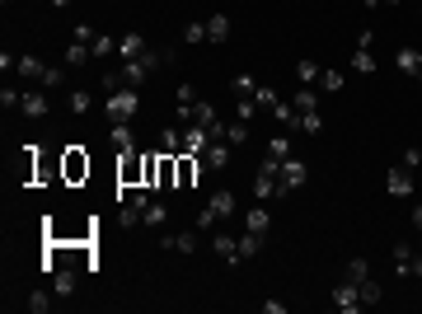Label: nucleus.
<instances>
[{"mask_svg": "<svg viewBox=\"0 0 422 314\" xmlns=\"http://www.w3.org/2000/svg\"><path fill=\"white\" fill-rule=\"evenodd\" d=\"M413 277H422V249L413 253Z\"/></svg>", "mask_w": 422, "mask_h": 314, "instance_id": "obj_47", "label": "nucleus"}, {"mask_svg": "<svg viewBox=\"0 0 422 314\" xmlns=\"http://www.w3.org/2000/svg\"><path fill=\"white\" fill-rule=\"evenodd\" d=\"M230 90H234L239 99H249L253 90H258V80H253V76H234V80H230Z\"/></svg>", "mask_w": 422, "mask_h": 314, "instance_id": "obj_40", "label": "nucleus"}, {"mask_svg": "<svg viewBox=\"0 0 422 314\" xmlns=\"http://www.w3.org/2000/svg\"><path fill=\"white\" fill-rule=\"evenodd\" d=\"M375 66H380V62H375V48H357V57H352V71H361V76H371Z\"/></svg>", "mask_w": 422, "mask_h": 314, "instance_id": "obj_31", "label": "nucleus"}, {"mask_svg": "<svg viewBox=\"0 0 422 314\" xmlns=\"http://www.w3.org/2000/svg\"><path fill=\"white\" fill-rule=\"evenodd\" d=\"M160 249H174V253H197V235L192 230H178V235H164Z\"/></svg>", "mask_w": 422, "mask_h": 314, "instance_id": "obj_16", "label": "nucleus"}, {"mask_svg": "<svg viewBox=\"0 0 422 314\" xmlns=\"http://www.w3.org/2000/svg\"><path fill=\"white\" fill-rule=\"evenodd\" d=\"M66 108L76 113V117H85V113L94 108V94L90 90H71V94H66Z\"/></svg>", "mask_w": 422, "mask_h": 314, "instance_id": "obj_25", "label": "nucleus"}, {"mask_svg": "<svg viewBox=\"0 0 422 314\" xmlns=\"http://www.w3.org/2000/svg\"><path fill=\"white\" fill-rule=\"evenodd\" d=\"M183 43H206V19H188L183 24Z\"/></svg>", "mask_w": 422, "mask_h": 314, "instance_id": "obj_37", "label": "nucleus"}, {"mask_svg": "<svg viewBox=\"0 0 422 314\" xmlns=\"http://www.w3.org/2000/svg\"><path fill=\"white\" fill-rule=\"evenodd\" d=\"M366 277H371V263H366V258H352V263H347V277H343V282L361 286V282H366Z\"/></svg>", "mask_w": 422, "mask_h": 314, "instance_id": "obj_34", "label": "nucleus"}, {"mask_svg": "<svg viewBox=\"0 0 422 314\" xmlns=\"http://www.w3.org/2000/svg\"><path fill=\"white\" fill-rule=\"evenodd\" d=\"M399 164H404V169H413V173H418V169H422V150H413V145H408L404 155H399Z\"/></svg>", "mask_w": 422, "mask_h": 314, "instance_id": "obj_41", "label": "nucleus"}, {"mask_svg": "<svg viewBox=\"0 0 422 314\" xmlns=\"http://www.w3.org/2000/svg\"><path fill=\"white\" fill-rule=\"evenodd\" d=\"M394 66L408 71V76H422V52L418 48H399V52H394Z\"/></svg>", "mask_w": 422, "mask_h": 314, "instance_id": "obj_17", "label": "nucleus"}, {"mask_svg": "<svg viewBox=\"0 0 422 314\" xmlns=\"http://www.w3.org/2000/svg\"><path fill=\"white\" fill-rule=\"evenodd\" d=\"M418 80H422V76H418Z\"/></svg>", "mask_w": 422, "mask_h": 314, "instance_id": "obj_53", "label": "nucleus"}, {"mask_svg": "<svg viewBox=\"0 0 422 314\" xmlns=\"http://www.w3.org/2000/svg\"><path fill=\"white\" fill-rule=\"evenodd\" d=\"M206 145H211V131L202 122H188L183 127V155H202Z\"/></svg>", "mask_w": 422, "mask_h": 314, "instance_id": "obj_7", "label": "nucleus"}, {"mask_svg": "<svg viewBox=\"0 0 422 314\" xmlns=\"http://www.w3.org/2000/svg\"><path fill=\"white\" fill-rule=\"evenodd\" d=\"M230 38V15H211L206 19V43H225Z\"/></svg>", "mask_w": 422, "mask_h": 314, "instance_id": "obj_22", "label": "nucleus"}, {"mask_svg": "<svg viewBox=\"0 0 422 314\" xmlns=\"http://www.w3.org/2000/svg\"><path fill=\"white\" fill-rule=\"evenodd\" d=\"M296 127L305 131V136H319V131H324V117H319V113H300Z\"/></svg>", "mask_w": 422, "mask_h": 314, "instance_id": "obj_36", "label": "nucleus"}, {"mask_svg": "<svg viewBox=\"0 0 422 314\" xmlns=\"http://www.w3.org/2000/svg\"><path fill=\"white\" fill-rule=\"evenodd\" d=\"M253 113H258V104H253V94H249V99H239V104H234V117H244V122H249Z\"/></svg>", "mask_w": 422, "mask_h": 314, "instance_id": "obj_43", "label": "nucleus"}, {"mask_svg": "<svg viewBox=\"0 0 422 314\" xmlns=\"http://www.w3.org/2000/svg\"><path fill=\"white\" fill-rule=\"evenodd\" d=\"M19 113H24L29 122H38V117H47V94H43V85H38V90H29V94L19 99Z\"/></svg>", "mask_w": 422, "mask_h": 314, "instance_id": "obj_11", "label": "nucleus"}, {"mask_svg": "<svg viewBox=\"0 0 422 314\" xmlns=\"http://www.w3.org/2000/svg\"><path fill=\"white\" fill-rule=\"evenodd\" d=\"M62 173H66V183H80V178H90V155L80 150V145H71L62 155Z\"/></svg>", "mask_w": 422, "mask_h": 314, "instance_id": "obj_5", "label": "nucleus"}, {"mask_svg": "<svg viewBox=\"0 0 422 314\" xmlns=\"http://www.w3.org/2000/svg\"><path fill=\"white\" fill-rule=\"evenodd\" d=\"M413 225H418V230H422V202L413 206Z\"/></svg>", "mask_w": 422, "mask_h": 314, "instance_id": "obj_48", "label": "nucleus"}, {"mask_svg": "<svg viewBox=\"0 0 422 314\" xmlns=\"http://www.w3.org/2000/svg\"><path fill=\"white\" fill-rule=\"evenodd\" d=\"M305 173H310V169H305V164H300L296 155H286V159H281V164H277V183H281V197H286L291 188H300V183H305Z\"/></svg>", "mask_w": 422, "mask_h": 314, "instance_id": "obj_4", "label": "nucleus"}, {"mask_svg": "<svg viewBox=\"0 0 422 314\" xmlns=\"http://www.w3.org/2000/svg\"><path fill=\"white\" fill-rule=\"evenodd\" d=\"M286 155H291V136H272V141H267V159H272V164H281Z\"/></svg>", "mask_w": 422, "mask_h": 314, "instance_id": "obj_35", "label": "nucleus"}, {"mask_svg": "<svg viewBox=\"0 0 422 314\" xmlns=\"http://www.w3.org/2000/svg\"><path fill=\"white\" fill-rule=\"evenodd\" d=\"M230 150H234L230 141H211V145H206V150H202L206 173H220V169H225V164H230Z\"/></svg>", "mask_w": 422, "mask_h": 314, "instance_id": "obj_9", "label": "nucleus"}, {"mask_svg": "<svg viewBox=\"0 0 422 314\" xmlns=\"http://www.w3.org/2000/svg\"><path fill=\"white\" fill-rule=\"evenodd\" d=\"M385 5H394V0H385Z\"/></svg>", "mask_w": 422, "mask_h": 314, "instance_id": "obj_52", "label": "nucleus"}, {"mask_svg": "<svg viewBox=\"0 0 422 314\" xmlns=\"http://www.w3.org/2000/svg\"><path fill=\"white\" fill-rule=\"evenodd\" d=\"M333 310L357 314V310H361V291H357L352 282H338V286H333Z\"/></svg>", "mask_w": 422, "mask_h": 314, "instance_id": "obj_8", "label": "nucleus"}, {"mask_svg": "<svg viewBox=\"0 0 422 314\" xmlns=\"http://www.w3.org/2000/svg\"><path fill=\"white\" fill-rule=\"evenodd\" d=\"M413 244H394V272H399V277H413Z\"/></svg>", "mask_w": 422, "mask_h": 314, "instance_id": "obj_24", "label": "nucleus"}, {"mask_svg": "<svg viewBox=\"0 0 422 314\" xmlns=\"http://www.w3.org/2000/svg\"><path fill=\"white\" fill-rule=\"evenodd\" d=\"M90 57H94V52H90V43H85V38H76V43L66 48V66H85Z\"/></svg>", "mask_w": 422, "mask_h": 314, "instance_id": "obj_30", "label": "nucleus"}, {"mask_svg": "<svg viewBox=\"0 0 422 314\" xmlns=\"http://www.w3.org/2000/svg\"><path fill=\"white\" fill-rule=\"evenodd\" d=\"M160 145H164V155H183V127L178 122L164 127V131H160Z\"/></svg>", "mask_w": 422, "mask_h": 314, "instance_id": "obj_21", "label": "nucleus"}, {"mask_svg": "<svg viewBox=\"0 0 422 314\" xmlns=\"http://www.w3.org/2000/svg\"><path fill=\"white\" fill-rule=\"evenodd\" d=\"M206 206H211V216H216V220H220V216H234V192H230V188H216Z\"/></svg>", "mask_w": 422, "mask_h": 314, "instance_id": "obj_18", "label": "nucleus"}, {"mask_svg": "<svg viewBox=\"0 0 422 314\" xmlns=\"http://www.w3.org/2000/svg\"><path fill=\"white\" fill-rule=\"evenodd\" d=\"M141 225H169V206L160 202V197H150V206H146V216H141Z\"/></svg>", "mask_w": 422, "mask_h": 314, "instance_id": "obj_23", "label": "nucleus"}, {"mask_svg": "<svg viewBox=\"0 0 422 314\" xmlns=\"http://www.w3.org/2000/svg\"><path fill=\"white\" fill-rule=\"evenodd\" d=\"M206 173V164H202V155H178V188H192L197 178Z\"/></svg>", "mask_w": 422, "mask_h": 314, "instance_id": "obj_10", "label": "nucleus"}, {"mask_svg": "<svg viewBox=\"0 0 422 314\" xmlns=\"http://www.w3.org/2000/svg\"><path fill=\"white\" fill-rule=\"evenodd\" d=\"M291 104H296V117H300V113H319V94H314V85H300L296 94H291Z\"/></svg>", "mask_w": 422, "mask_h": 314, "instance_id": "obj_19", "label": "nucleus"}, {"mask_svg": "<svg viewBox=\"0 0 422 314\" xmlns=\"http://www.w3.org/2000/svg\"><path fill=\"white\" fill-rule=\"evenodd\" d=\"M267 197H281V183H277V164L263 159V169L253 178V202H267Z\"/></svg>", "mask_w": 422, "mask_h": 314, "instance_id": "obj_3", "label": "nucleus"}, {"mask_svg": "<svg viewBox=\"0 0 422 314\" xmlns=\"http://www.w3.org/2000/svg\"><path fill=\"white\" fill-rule=\"evenodd\" d=\"M319 90H324V94H338V90H343V71H324V76H319Z\"/></svg>", "mask_w": 422, "mask_h": 314, "instance_id": "obj_38", "label": "nucleus"}, {"mask_svg": "<svg viewBox=\"0 0 422 314\" xmlns=\"http://www.w3.org/2000/svg\"><path fill=\"white\" fill-rule=\"evenodd\" d=\"M244 230H253V235H267V230H272V216H267V202H253L249 211H244Z\"/></svg>", "mask_w": 422, "mask_h": 314, "instance_id": "obj_12", "label": "nucleus"}, {"mask_svg": "<svg viewBox=\"0 0 422 314\" xmlns=\"http://www.w3.org/2000/svg\"><path fill=\"white\" fill-rule=\"evenodd\" d=\"M225 141H230V145H244V141H249V122H244V117L225 122Z\"/></svg>", "mask_w": 422, "mask_h": 314, "instance_id": "obj_32", "label": "nucleus"}, {"mask_svg": "<svg viewBox=\"0 0 422 314\" xmlns=\"http://www.w3.org/2000/svg\"><path fill=\"white\" fill-rule=\"evenodd\" d=\"M108 141H113V150H118V155H122V150H136L132 122H113V127H108Z\"/></svg>", "mask_w": 422, "mask_h": 314, "instance_id": "obj_14", "label": "nucleus"}, {"mask_svg": "<svg viewBox=\"0 0 422 314\" xmlns=\"http://www.w3.org/2000/svg\"><path fill=\"white\" fill-rule=\"evenodd\" d=\"M122 188H146V155H136V150L118 155V192Z\"/></svg>", "mask_w": 422, "mask_h": 314, "instance_id": "obj_2", "label": "nucleus"}, {"mask_svg": "<svg viewBox=\"0 0 422 314\" xmlns=\"http://www.w3.org/2000/svg\"><path fill=\"white\" fill-rule=\"evenodd\" d=\"M15 71H19L24 80H33V85H43V76L52 71V66H43L38 57H15Z\"/></svg>", "mask_w": 422, "mask_h": 314, "instance_id": "obj_15", "label": "nucleus"}, {"mask_svg": "<svg viewBox=\"0 0 422 314\" xmlns=\"http://www.w3.org/2000/svg\"><path fill=\"white\" fill-rule=\"evenodd\" d=\"M52 5H57V10H66V5H71V0H52Z\"/></svg>", "mask_w": 422, "mask_h": 314, "instance_id": "obj_50", "label": "nucleus"}, {"mask_svg": "<svg viewBox=\"0 0 422 314\" xmlns=\"http://www.w3.org/2000/svg\"><path fill=\"white\" fill-rule=\"evenodd\" d=\"M418 235H422V230H418ZM418 249H422V239H418Z\"/></svg>", "mask_w": 422, "mask_h": 314, "instance_id": "obj_51", "label": "nucleus"}, {"mask_svg": "<svg viewBox=\"0 0 422 314\" xmlns=\"http://www.w3.org/2000/svg\"><path fill=\"white\" fill-rule=\"evenodd\" d=\"M19 99H24V94H19V90H10V85L0 90V104H5V108H19Z\"/></svg>", "mask_w": 422, "mask_h": 314, "instance_id": "obj_44", "label": "nucleus"}, {"mask_svg": "<svg viewBox=\"0 0 422 314\" xmlns=\"http://www.w3.org/2000/svg\"><path fill=\"white\" fill-rule=\"evenodd\" d=\"M272 117H277L281 127H296V104H291V99H277V104H272Z\"/></svg>", "mask_w": 422, "mask_h": 314, "instance_id": "obj_33", "label": "nucleus"}, {"mask_svg": "<svg viewBox=\"0 0 422 314\" xmlns=\"http://www.w3.org/2000/svg\"><path fill=\"white\" fill-rule=\"evenodd\" d=\"M319 76H324V66H319V62H310V57L296 62V80H300V85H319Z\"/></svg>", "mask_w": 422, "mask_h": 314, "instance_id": "obj_27", "label": "nucleus"}, {"mask_svg": "<svg viewBox=\"0 0 422 314\" xmlns=\"http://www.w3.org/2000/svg\"><path fill=\"white\" fill-rule=\"evenodd\" d=\"M385 188H390V197H408V192H413V169L390 164V169H385Z\"/></svg>", "mask_w": 422, "mask_h": 314, "instance_id": "obj_6", "label": "nucleus"}, {"mask_svg": "<svg viewBox=\"0 0 422 314\" xmlns=\"http://www.w3.org/2000/svg\"><path fill=\"white\" fill-rule=\"evenodd\" d=\"M361 5H366V10H375V5H385V0H361Z\"/></svg>", "mask_w": 422, "mask_h": 314, "instance_id": "obj_49", "label": "nucleus"}, {"mask_svg": "<svg viewBox=\"0 0 422 314\" xmlns=\"http://www.w3.org/2000/svg\"><path fill=\"white\" fill-rule=\"evenodd\" d=\"M62 85H66L62 71H47V76H43V90H62Z\"/></svg>", "mask_w": 422, "mask_h": 314, "instance_id": "obj_45", "label": "nucleus"}, {"mask_svg": "<svg viewBox=\"0 0 422 314\" xmlns=\"http://www.w3.org/2000/svg\"><path fill=\"white\" fill-rule=\"evenodd\" d=\"M357 291H361V310H375V305H380V296H385V291H380V282H371V277H366Z\"/></svg>", "mask_w": 422, "mask_h": 314, "instance_id": "obj_29", "label": "nucleus"}, {"mask_svg": "<svg viewBox=\"0 0 422 314\" xmlns=\"http://www.w3.org/2000/svg\"><path fill=\"white\" fill-rule=\"evenodd\" d=\"M24 305H29L33 314H47V305H52V300H47V291H33V296L24 300Z\"/></svg>", "mask_w": 422, "mask_h": 314, "instance_id": "obj_42", "label": "nucleus"}, {"mask_svg": "<svg viewBox=\"0 0 422 314\" xmlns=\"http://www.w3.org/2000/svg\"><path fill=\"white\" fill-rule=\"evenodd\" d=\"M90 52H94V62H104V57H113V52H118V38H108V33H94Z\"/></svg>", "mask_w": 422, "mask_h": 314, "instance_id": "obj_28", "label": "nucleus"}, {"mask_svg": "<svg viewBox=\"0 0 422 314\" xmlns=\"http://www.w3.org/2000/svg\"><path fill=\"white\" fill-rule=\"evenodd\" d=\"M277 90H272V85H258V90H253V104H258V108H272V104H277Z\"/></svg>", "mask_w": 422, "mask_h": 314, "instance_id": "obj_39", "label": "nucleus"}, {"mask_svg": "<svg viewBox=\"0 0 422 314\" xmlns=\"http://www.w3.org/2000/svg\"><path fill=\"white\" fill-rule=\"evenodd\" d=\"M211 249H216L225 263H244V258H239V239H234V235H216V239H211Z\"/></svg>", "mask_w": 422, "mask_h": 314, "instance_id": "obj_20", "label": "nucleus"}, {"mask_svg": "<svg viewBox=\"0 0 422 314\" xmlns=\"http://www.w3.org/2000/svg\"><path fill=\"white\" fill-rule=\"evenodd\" d=\"M141 108V90L132 85H118L113 94H104V113H108V122H132Z\"/></svg>", "mask_w": 422, "mask_h": 314, "instance_id": "obj_1", "label": "nucleus"}, {"mask_svg": "<svg viewBox=\"0 0 422 314\" xmlns=\"http://www.w3.org/2000/svg\"><path fill=\"white\" fill-rule=\"evenodd\" d=\"M146 38H141V33H122V38H118V57H122V62H136V57H146Z\"/></svg>", "mask_w": 422, "mask_h": 314, "instance_id": "obj_13", "label": "nucleus"}, {"mask_svg": "<svg viewBox=\"0 0 422 314\" xmlns=\"http://www.w3.org/2000/svg\"><path fill=\"white\" fill-rule=\"evenodd\" d=\"M263 244H267V235L244 230V235H239V258H258V253H263Z\"/></svg>", "mask_w": 422, "mask_h": 314, "instance_id": "obj_26", "label": "nucleus"}, {"mask_svg": "<svg viewBox=\"0 0 422 314\" xmlns=\"http://www.w3.org/2000/svg\"><path fill=\"white\" fill-rule=\"evenodd\" d=\"M206 225H216V216H211V206H202V211H197V230H206Z\"/></svg>", "mask_w": 422, "mask_h": 314, "instance_id": "obj_46", "label": "nucleus"}]
</instances>
